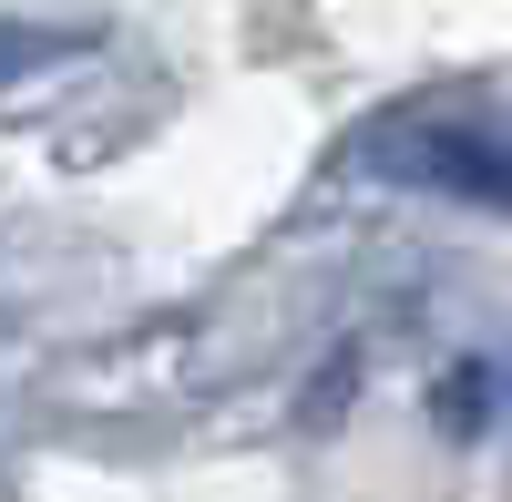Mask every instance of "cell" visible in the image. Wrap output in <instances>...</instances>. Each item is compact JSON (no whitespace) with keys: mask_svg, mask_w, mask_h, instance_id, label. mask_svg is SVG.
<instances>
[{"mask_svg":"<svg viewBox=\"0 0 512 502\" xmlns=\"http://www.w3.org/2000/svg\"><path fill=\"white\" fill-rule=\"evenodd\" d=\"M400 164H420L441 185H482L492 205H512V134H420V144H400Z\"/></svg>","mask_w":512,"mask_h":502,"instance_id":"6da1fadb","label":"cell"}]
</instances>
